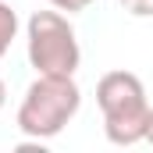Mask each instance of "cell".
I'll return each instance as SVG.
<instances>
[{"instance_id": "52a82bcc", "label": "cell", "mask_w": 153, "mask_h": 153, "mask_svg": "<svg viewBox=\"0 0 153 153\" xmlns=\"http://www.w3.org/2000/svg\"><path fill=\"white\" fill-rule=\"evenodd\" d=\"M4 103H7V85H4V78H0V111H4Z\"/></svg>"}, {"instance_id": "ba28073f", "label": "cell", "mask_w": 153, "mask_h": 153, "mask_svg": "<svg viewBox=\"0 0 153 153\" xmlns=\"http://www.w3.org/2000/svg\"><path fill=\"white\" fill-rule=\"evenodd\" d=\"M146 143L153 146V111H150V128H146Z\"/></svg>"}, {"instance_id": "8992f818", "label": "cell", "mask_w": 153, "mask_h": 153, "mask_svg": "<svg viewBox=\"0 0 153 153\" xmlns=\"http://www.w3.org/2000/svg\"><path fill=\"white\" fill-rule=\"evenodd\" d=\"M50 7H57V11H64V14H78V11H85L93 0H46Z\"/></svg>"}, {"instance_id": "277c9868", "label": "cell", "mask_w": 153, "mask_h": 153, "mask_svg": "<svg viewBox=\"0 0 153 153\" xmlns=\"http://www.w3.org/2000/svg\"><path fill=\"white\" fill-rule=\"evenodd\" d=\"M14 36H18V14H14V7H11V4H4V0H0V57L11 50Z\"/></svg>"}, {"instance_id": "5b68a950", "label": "cell", "mask_w": 153, "mask_h": 153, "mask_svg": "<svg viewBox=\"0 0 153 153\" xmlns=\"http://www.w3.org/2000/svg\"><path fill=\"white\" fill-rule=\"evenodd\" d=\"M121 7L132 18H153V0H121Z\"/></svg>"}, {"instance_id": "7a4b0ae2", "label": "cell", "mask_w": 153, "mask_h": 153, "mask_svg": "<svg viewBox=\"0 0 153 153\" xmlns=\"http://www.w3.org/2000/svg\"><path fill=\"white\" fill-rule=\"evenodd\" d=\"M78 107H82V89L75 85V75H36L18 107V132L36 143L53 139L78 114Z\"/></svg>"}, {"instance_id": "6da1fadb", "label": "cell", "mask_w": 153, "mask_h": 153, "mask_svg": "<svg viewBox=\"0 0 153 153\" xmlns=\"http://www.w3.org/2000/svg\"><path fill=\"white\" fill-rule=\"evenodd\" d=\"M96 103L103 114V132L114 146H135L150 128V100L143 78L132 71H107L96 82Z\"/></svg>"}, {"instance_id": "3957f363", "label": "cell", "mask_w": 153, "mask_h": 153, "mask_svg": "<svg viewBox=\"0 0 153 153\" xmlns=\"http://www.w3.org/2000/svg\"><path fill=\"white\" fill-rule=\"evenodd\" d=\"M25 50H29V64L36 68V75H75L82 64V50L71 22L64 18V11H36L25 25Z\"/></svg>"}]
</instances>
